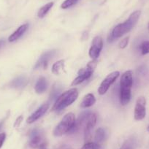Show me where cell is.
Listing matches in <instances>:
<instances>
[{"instance_id": "obj_1", "label": "cell", "mask_w": 149, "mask_h": 149, "mask_svg": "<svg viewBox=\"0 0 149 149\" xmlns=\"http://www.w3.org/2000/svg\"><path fill=\"white\" fill-rule=\"evenodd\" d=\"M140 15H141V11L140 10H135L134 12H133L130 15V17H129L127 21H124L122 24H118V25L114 27L111 32L112 36L115 39H117V38H120V37H122L124 34L130 32L132 29L137 23L140 17Z\"/></svg>"}, {"instance_id": "obj_2", "label": "cell", "mask_w": 149, "mask_h": 149, "mask_svg": "<svg viewBox=\"0 0 149 149\" xmlns=\"http://www.w3.org/2000/svg\"><path fill=\"white\" fill-rule=\"evenodd\" d=\"M78 97V90L76 88L63 92L56 99L54 104L52 110L54 111H59L65 107L71 105Z\"/></svg>"}, {"instance_id": "obj_3", "label": "cell", "mask_w": 149, "mask_h": 149, "mask_svg": "<svg viewBox=\"0 0 149 149\" xmlns=\"http://www.w3.org/2000/svg\"><path fill=\"white\" fill-rule=\"evenodd\" d=\"M75 116L72 113H68L61 119L59 124L54 130V135L55 137H61L64 134L71 132L75 124Z\"/></svg>"}, {"instance_id": "obj_4", "label": "cell", "mask_w": 149, "mask_h": 149, "mask_svg": "<svg viewBox=\"0 0 149 149\" xmlns=\"http://www.w3.org/2000/svg\"><path fill=\"white\" fill-rule=\"evenodd\" d=\"M97 63H98L97 59H92L91 61L88 63L86 67L81 69L78 71V77L74 78L72 81V86H75L77 85H79L81 83L89 79L91 75H92L95 68L97 67Z\"/></svg>"}, {"instance_id": "obj_5", "label": "cell", "mask_w": 149, "mask_h": 149, "mask_svg": "<svg viewBox=\"0 0 149 149\" xmlns=\"http://www.w3.org/2000/svg\"><path fill=\"white\" fill-rule=\"evenodd\" d=\"M45 146V140L40 130L34 129L30 134L29 146L32 148H42Z\"/></svg>"}, {"instance_id": "obj_6", "label": "cell", "mask_w": 149, "mask_h": 149, "mask_svg": "<svg viewBox=\"0 0 149 149\" xmlns=\"http://www.w3.org/2000/svg\"><path fill=\"white\" fill-rule=\"evenodd\" d=\"M120 75V72L118 71H114L113 72L110 73L106 76V78H104L102 81V82L100 84V87L98 88V93L100 95H104L108 89L110 88V87L111 86L112 84H113L116 81L117 78H118V76Z\"/></svg>"}, {"instance_id": "obj_7", "label": "cell", "mask_w": 149, "mask_h": 149, "mask_svg": "<svg viewBox=\"0 0 149 149\" xmlns=\"http://www.w3.org/2000/svg\"><path fill=\"white\" fill-rule=\"evenodd\" d=\"M146 100L145 97L140 96L136 101L134 107V118L136 121H141L144 119L146 116Z\"/></svg>"}, {"instance_id": "obj_8", "label": "cell", "mask_w": 149, "mask_h": 149, "mask_svg": "<svg viewBox=\"0 0 149 149\" xmlns=\"http://www.w3.org/2000/svg\"><path fill=\"white\" fill-rule=\"evenodd\" d=\"M103 48V40L100 36H96L91 42V46L88 51V55L92 59L99 58Z\"/></svg>"}, {"instance_id": "obj_9", "label": "cell", "mask_w": 149, "mask_h": 149, "mask_svg": "<svg viewBox=\"0 0 149 149\" xmlns=\"http://www.w3.org/2000/svg\"><path fill=\"white\" fill-rule=\"evenodd\" d=\"M56 53V50H52V51L43 53L40 56L37 63H36L35 66H34V69L36 70V69L40 68V67H42L43 69H46L47 67H48V61L55 56Z\"/></svg>"}, {"instance_id": "obj_10", "label": "cell", "mask_w": 149, "mask_h": 149, "mask_svg": "<svg viewBox=\"0 0 149 149\" xmlns=\"http://www.w3.org/2000/svg\"><path fill=\"white\" fill-rule=\"evenodd\" d=\"M49 106V103H45V104H42V105H41L39 108H37L30 116L28 117V118L26 119L27 124H32V123L35 122L37 120L39 119L40 118H41V117L46 113L47 110H48Z\"/></svg>"}, {"instance_id": "obj_11", "label": "cell", "mask_w": 149, "mask_h": 149, "mask_svg": "<svg viewBox=\"0 0 149 149\" xmlns=\"http://www.w3.org/2000/svg\"><path fill=\"white\" fill-rule=\"evenodd\" d=\"M121 88L131 89L133 86V73L132 70H127L123 73L120 81Z\"/></svg>"}, {"instance_id": "obj_12", "label": "cell", "mask_w": 149, "mask_h": 149, "mask_svg": "<svg viewBox=\"0 0 149 149\" xmlns=\"http://www.w3.org/2000/svg\"><path fill=\"white\" fill-rule=\"evenodd\" d=\"M29 27V24H23V25L20 26L9 37H8V41L10 42H15L16 40H18L19 39L20 37L24 34V33L26 31L27 29Z\"/></svg>"}, {"instance_id": "obj_13", "label": "cell", "mask_w": 149, "mask_h": 149, "mask_svg": "<svg viewBox=\"0 0 149 149\" xmlns=\"http://www.w3.org/2000/svg\"><path fill=\"white\" fill-rule=\"evenodd\" d=\"M28 79L25 76H19L10 83V87L13 88H22L26 86Z\"/></svg>"}, {"instance_id": "obj_14", "label": "cell", "mask_w": 149, "mask_h": 149, "mask_svg": "<svg viewBox=\"0 0 149 149\" xmlns=\"http://www.w3.org/2000/svg\"><path fill=\"white\" fill-rule=\"evenodd\" d=\"M96 102V98L93 94H87L84 96L82 102L81 103V108H88L94 105Z\"/></svg>"}, {"instance_id": "obj_15", "label": "cell", "mask_w": 149, "mask_h": 149, "mask_svg": "<svg viewBox=\"0 0 149 149\" xmlns=\"http://www.w3.org/2000/svg\"><path fill=\"white\" fill-rule=\"evenodd\" d=\"M48 88V82L44 77H40L37 80L34 86V90L37 94H42Z\"/></svg>"}, {"instance_id": "obj_16", "label": "cell", "mask_w": 149, "mask_h": 149, "mask_svg": "<svg viewBox=\"0 0 149 149\" xmlns=\"http://www.w3.org/2000/svg\"><path fill=\"white\" fill-rule=\"evenodd\" d=\"M131 100V89L121 88L120 89V102L122 105H127Z\"/></svg>"}, {"instance_id": "obj_17", "label": "cell", "mask_w": 149, "mask_h": 149, "mask_svg": "<svg viewBox=\"0 0 149 149\" xmlns=\"http://www.w3.org/2000/svg\"><path fill=\"white\" fill-rule=\"evenodd\" d=\"M107 137V133L106 132V130L104 128H100L97 129L95 132V135H94V140H95V143L100 144L102 143L106 140Z\"/></svg>"}, {"instance_id": "obj_18", "label": "cell", "mask_w": 149, "mask_h": 149, "mask_svg": "<svg viewBox=\"0 0 149 149\" xmlns=\"http://www.w3.org/2000/svg\"><path fill=\"white\" fill-rule=\"evenodd\" d=\"M64 66H65V61L64 60H59L56 62L54 63L52 66V72L56 75H58L61 74V72L64 70Z\"/></svg>"}, {"instance_id": "obj_19", "label": "cell", "mask_w": 149, "mask_h": 149, "mask_svg": "<svg viewBox=\"0 0 149 149\" xmlns=\"http://www.w3.org/2000/svg\"><path fill=\"white\" fill-rule=\"evenodd\" d=\"M54 5V2H49V3H47L46 5H43L42 8H40V10H38V13H37V16H38V18H43L47 15V13L49 12L50 10L53 8Z\"/></svg>"}, {"instance_id": "obj_20", "label": "cell", "mask_w": 149, "mask_h": 149, "mask_svg": "<svg viewBox=\"0 0 149 149\" xmlns=\"http://www.w3.org/2000/svg\"><path fill=\"white\" fill-rule=\"evenodd\" d=\"M79 0H64L63 3L61 5V9H68V8H71L73 5H76Z\"/></svg>"}, {"instance_id": "obj_21", "label": "cell", "mask_w": 149, "mask_h": 149, "mask_svg": "<svg viewBox=\"0 0 149 149\" xmlns=\"http://www.w3.org/2000/svg\"><path fill=\"white\" fill-rule=\"evenodd\" d=\"M54 86L52 92L51 93V97H50V100L51 102L54 100H56V99L59 97L60 92H61V88H58V86Z\"/></svg>"}, {"instance_id": "obj_22", "label": "cell", "mask_w": 149, "mask_h": 149, "mask_svg": "<svg viewBox=\"0 0 149 149\" xmlns=\"http://www.w3.org/2000/svg\"><path fill=\"white\" fill-rule=\"evenodd\" d=\"M101 148V146L100 144H98L97 143H92V142H88L86 143L84 145L81 149H100Z\"/></svg>"}, {"instance_id": "obj_23", "label": "cell", "mask_w": 149, "mask_h": 149, "mask_svg": "<svg viewBox=\"0 0 149 149\" xmlns=\"http://www.w3.org/2000/svg\"><path fill=\"white\" fill-rule=\"evenodd\" d=\"M140 48L142 55H146V54H149V40L143 41L140 44Z\"/></svg>"}, {"instance_id": "obj_24", "label": "cell", "mask_w": 149, "mask_h": 149, "mask_svg": "<svg viewBox=\"0 0 149 149\" xmlns=\"http://www.w3.org/2000/svg\"><path fill=\"white\" fill-rule=\"evenodd\" d=\"M129 40H130V37H127L125 38H124L123 40H121V41L118 43V47L119 48H121V49H124L127 46L129 43Z\"/></svg>"}, {"instance_id": "obj_25", "label": "cell", "mask_w": 149, "mask_h": 149, "mask_svg": "<svg viewBox=\"0 0 149 149\" xmlns=\"http://www.w3.org/2000/svg\"><path fill=\"white\" fill-rule=\"evenodd\" d=\"M23 118H24V117H23L22 116H18V118H16V120H15V124H14V127H15V128H16V127H20L21 124V123H22Z\"/></svg>"}, {"instance_id": "obj_26", "label": "cell", "mask_w": 149, "mask_h": 149, "mask_svg": "<svg viewBox=\"0 0 149 149\" xmlns=\"http://www.w3.org/2000/svg\"><path fill=\"white\" fill-rule=\"evenodd\" d=\"M5 139H6V134L5 133H1L0 134V149L3 146L4 142L5 141Z\"/></svg>"}, {"instance_id": "obj_27", "label": "cell", "mask_w": 149, "mask_h": 149, "mask_svg": "<svg viewBox=\"0 0 149 149\" xmlns=\"http://www.w3.org/2000/svg\"><path fill=\"white\" fill-rule=\"evenodd\" d=\"M121 149H133L132 144L130 141H127L124 145H123L122 147L121 148Z\"/></svg>"}, {"instance_id": "obj_28", "label": "cell", "mask_w": 149, "mask_h": 149, "mask_svg": "<svg viewBox=\"0 0 149 149\" xmlns=\"http://www.w3.org/2000/svg\"><path fill=\"white\" fill-rule=\"evenodd\" d=\"M115 38H114L113 37V36H112V34H111V33H110V34H109V36H108V38H107V42H113L114 40H115Z\"/></svg>"}, {"instance_id": "obj_29", "label": "cell", "mask_w": 149, "mask_h": 149, "mask_svg": "<svg viewBox=\"0 0 149 149\" xmlns=\"http://www.w3.org/2000/svg\"><path fill=\"white\" fill-rule=\"evenodd\" d=\"M58 149H72L71 148V146H68V145H63V146H61V147L58 148Z\"/></svg>"}, {"instance_id": "obj_30", "label": "cell", "mask_w": 149, "mask_h": 149, "mask_svg": "<svg viewBox=\"0 0 149 149\" xmlns=\"http://www.w3.org/2000/svg\"><path fill=\"white\" fill-rule=\"evenodd\" d=\"M5 41L3 40H0V48H2V47L5 45Z\"/></svg>"}, {"instance_id": "obj_31", "label": "cell", "mask_w": 149, "mask_h": 149, "mask_svg": "<svg viewBox=\"0 0 149 149\" xmlns=\"http://www.w3.org/2000/svg\"><path fill=\"white\" fill-rule=\"evenodd\" d=\"M2 123H0V130L2 128Z\"/></svg>"}, {"instance_id": "obj_32", "label": "cell", "mask_w": 149, "mask_h": 149, "mask_svg": "<svg viewBox=\"0 0 149 149\" xmlns=\"http://www.w3.org/2000/svg\"><path fill=\"white\" fill-rule=\"evenodd\" d=\"M147 131L148 132H149V126H148V127H147Z\"/></svg>"}, {"instance_id": "obj_33", "label": "cell", "mask_w": 149, "mask_h": 149, "mask_svg": "<svg viewBox=\"0 0 149 149\" xmlns=\"http://www.w3.org/2000/svg\"><path fill=\"white\" fill-rule=\"evenodd\" d=\"M148 30H149V22H148Z\"/></svg>"}, {"instance_id": "obj_34", "label": "cell", "mask_w": 149, "mask_h": 149, "mask_svg": "<svg viewBox=\"0 0 149 149\" xmlns=\"http://www.w3.org/2000/svg\"><path fill=\"white\" fill-rule=\"evenodd\" d=\"M40 149H45V148H40Z\"/></svg>"}]
</instances>
